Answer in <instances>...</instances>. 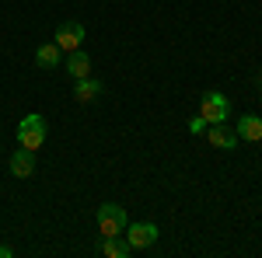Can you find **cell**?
I'll list each match as a JSON object with an SVG mask.
<instances>
[{
	"instance_id": "6da1fadb",
	"label": "cell",
	"mask_w": 262,
	"mask_h": 258,
	"mask_svg": "<svg viewBox=\"0 0 262 258\" xmlns=\"http://www.w3.org/2000/svg\"><path fill=\"white\" fill-rule=\"evenodd\" d=\"M126 209L122 206H116V202H101L98 206V230L105 234V238H116V234H122L126 230Z\"/></svg>"
},
{
	"instance_id": "7a4b0ae2",
	"label": "cell",
	"mask_w": 262,
	"mask_h": 258,
	"mask_svg": "<svg viewBox=\"0 0 262 258\" xmlns=\"http://www.w3.org/2000/svg\"><path fill=\"white\" fill-rule=\"evenodd\" d=\"M18 143L28 147V150H39L46 143V119L42 115H25L18 122Z\"/></svg>"
},
{
	"instance_id": "3957f363",
	"label": "cell",
	"mask_w": 262,
	"mask_h": 258,
	"mask_svg": "<svg viewBox=\"0 0 262 258\" xmlns=\"http://www.w3.org/2000/svg\"><path fill=\"white\" fill-rule=\"evenodd\" d=\"M200 115L206 122H227L231 119V101L224 98L221 91H206L200 98Z\"/></svg>"
},
{
	"instance_id": "277c9868",
	"label": "cell",
	"mask_w": 262,
	"mask_h": 258,
	"mask_svg": "<svg viewBox=\"0 0 262 258\" xmlns=\"http://www.w3.org/2000/svg\"><path fill=\"white\" fill-rule=\"evenodd\" d=\"M161 238V230H158V223H126V241H129V248L133 251H143V248H150L154 241Z\"/></svg>"
},
{
	"instance_id": "5b68a950",
	"label": "cell",
	"mask_w": 262,
	"mask_h": 258,
	"mask_svg": "<svg viewBox=\"0 0 262 258\" xmlns=\"http://www.w3.org/2000/svg\"><path fill=\"white\" fill-rule=\"evenodd\" d=\"M206 139H210V147H217V150H234V147H238V133H234L227 122H210V126H206Z\"/></svg>"
},
{
	"instance_id": "8992f818",
	"label": "cell",
	"mask_w": 262,
	"mask_h": 258,
	"mask_svg": "<svg viewBox=\"0 0 262 258\" xmlns=\"http://www.w3.org/2000/svg\"><path fill=\"white\" fill-rule=\"evenodd\" d=\"M81 42H84V25L81 21H63L60 32H56V45L63 53H74V49H81Z\"/></svg>"
},
{
	"instance_id": "52a82bcc",
	"label": "cell",
	"mask_w": 262,
	"mask_h": 258,
	"mask_svg": "<svg viewBox=\"0 0 262 258\" xmlns=\"http://www.w3.org/2000/svg\"><path fill=\"white\" fill-rule=\"evenodd\" d=\"M32 171H35V150H28V147H21L11 154V175L14 178H32Z\"/></svg>"
},
{
	"instance_id": "ba28073f",
	"label": "cell",
	"mask_w": 262,
	"mask_h": 258,
	"mask_svg": "<svg viewBox=\"0 0 262 258\" xmlns=\"http://www.w3.org/2000/svg\"><path fill=\"white\" fill-rule=\"evenodd\" d=\"M234 133H238V139L259 143V139H262V119H259V115H242L238 126H234Z\"/></svg>"
},
{
	"instance_id": "9c48e42d",
	"label": "cell",
	"mask_w": 262,
	"mask_h": 258,
	"mask_svg": "<svg viewBox=\"0 0 262 258\" xmlns=\"http://www.w3.org/2000/svg\"><path fill=\"white\" fill-rule=\"evenodd\" d=\"M105 91V84L95 77H81L77 80V87H74V98L81 101V105H88V101H98V95Z\"/></svg>"
},
{
	"instance_id": "30bf717a",
	"label": "cell",
	"mask_w": 262,
	"mask_h": 258,
	"mask_svg": "<svg viewBox=\"0 0 262 258\" xmlns=\"http://www.w3.org/2000/svg\"><path fill=\"white\" fill-rule=\"evenodd\" d=\"M60 60H63V49L56 45V42H46V45H39V53H35V63H39L42 70L60 66Z\"/></svg>"
},
{
	"instance_id": "8fae6325",
	"label": "cell",
	"mask_w": 262,
	"mask_h": 258,
	"mask_svg": "<svg viewBox=\"0 0 262 258\" xmlns=\"http://www.w3.org/2000/svg\"><path fill=\"white\" fill-rule=\"evenodd\" d=\"M67 74H70L74 80L88 77V74H91V60H88V53L74 49V53H70V60H67Z\"/></svg>"
},
{
	"instance_id": "7c38bea8",
	"label": "cell",
	"mask_w": 262,
	"mask_h": 258,
	"mask_svg": "<svg viewBox=\"0 0 262 258\" xmlns=\"http://www.w3.org/2000/svg\"><path fill=\"white\" fill-rule=\"evenodd\" d=\"M101 255H108V258H126V255H133V248H129V241H122L119 234H116V238H105V244H101Z\"/></svg>"
},
{
	"instance_id": "4fadbf2b",
	"label": "cell",
	"mask_w": 262,
	"mask_h": 258,
	"mask_svg": "<svg viewBox=\"0 0 262 258\" xmlns=\"http://www.w3.org/2000/svg\"><path fill=\"white\" fill-rule=\"evenodd\" d=\"M206 126H210V122L203 119V115H192V119H189V133L200 136V133H206Z\"/></svg>"
},
{
	"instance_id": "5bb4252c",
	"label": "cell",
	"mask_w": 262,
	"mask_h": 258,
	"mask_svg": "<svg viewBox=\"0 0 262 258\" xmlns=\"http://www.w3.org/2000/svg\"><path fill=\"white\" fill-rule=\"evenodd\" d=\"M11 255H14V251H11L7 244H0V258H11Z\"/></svg>"
},
{
	"instance_id": "9a60e30c",
	"label": "cell",
	"mask_w": 262,
	"mask_h": 258,
	"mask_svg": "<svg viewBox=\"0 0 262 258\" xmlns=\"http://www.w3.org/2000/svg\"><path fill=\"white\" fill-rule=\"evenodd\" d=\"M259 143H262V139H259Z\"/></svg>"
}]
</instances>
